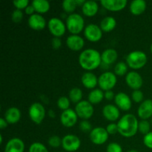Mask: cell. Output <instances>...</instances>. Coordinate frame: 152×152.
Wrapping results in <instances>:
<instances>
[{
    "label": "cell",
    "mask_w": 152,
    "mask_h": 152,
    "mask_svg": "<svg viewBox=\"0 0 152 152\" xmlns=\"http://www.w3.org/2000/svg\"><path fill=\"white\" fill-rule=\"evenodd\" d=\"M79 63L81 68L86 71L96 69L102 63L100 53L95 49H86L80 53Z\"/></svg>",
    "instance_id": "cell-1"
},
{
    "label": "cell",
    "mask_w": 152,
    "mask_h": 152,
    "mask_svg": "<svg viewBox=\"0 0 152 152\" xmlns=\"http://www.w3.org/2000/svg\"><path fill=\"white\" fill-rule=\"evenodd\" d=\"M138 125L139 122L134 115L132 114H125L117 123L118 132L124 137H132L138 132Z\"/></svg>",
    "instance_id": "cell-2"
},
{
    "label": "cell",
    "mask_w": 152,
    "mask_h": 152,
    "mask_svg": "<svg viewBox=\"0 0 152 152\" xmlns=\"http://www.w3.org/2000/svg\"><path fill=\"white\" fill-rule=\"evenodd\" d=\"M65 25L72 35H78L84 29L85 20L81 15L74 13L67 17Z\"/></svg>",
    "instance_id": "cell-3"
},
{
    "label": "cell",
    "mask_w": 152,
    "mask_h": 152,
    "mask_svg": "<svg viewBox=\"0 0 152 152\" xmlns=\"http://www.w3.org/2000/svg\"><path fill=\"white\" fill-rule=\"evenodd\" d=\"M146 63V54L140 50H134L131 52L126 57V64L134 70H138L143 68Z\"/></svg>",
    "instance_id": "cell-4"
},
{
    "label": "cell",
    "mask_w": 152,
    "mask_h": 152,
    "mask_svg": "<svg viewBox=\"0 0 152 152\" xmlns=\"http://www.w3.org/2000/svg\"><path fill=\"white\" fill-rule=\"evenodd\" d=\"M117 82L116 74L111 71H106L101 74L98 78V85L102 91H111Z\"/></svg>",
    "instance_id": "cell-5"
},
{
    "label": "cell",
    "mask_w": 152,
    "mask_h": 152,
    "mask_svg": "<svg viewBox=\"0 0 152 152\" xmlns=\"http://www.w3.org/2000/svg\"><path fill=\"white\" fill-rule=\"evenodd\" d=\"M30 119L36 124H40L45 117V109L39 102H34L30 106L28 111Z\"/></svg>",
    "instance_id": "cell-6"
},
{
    "label": "cell",
    "mask_w": 152,
    "mask_h": 152,
    "mask_svg": "<svg viewBox=\"0 0 152 152\" xmlns=\"http://www.w3.org/2000/svg\"><path fill=\"white\" fill-rule=\"evenodd\" d=\"M75 111L77 116L83 120H88L93 116L94 109L91 102L87 100H82L77 104Z\"/></svg>",
    "instance_id": "cell-7"
},
{
    "label": "cell",
    "mask_w": 152,
    "mask_h": 152,
    "mask_svg": "<svg viewBox=\"0 0 152 152\" xmlns=\"http://www.w3.org/2000/svg\"><path fill=\"white\" fill-rule=\"evenodd\" d=\"M48 27L50 34L57 38L62 37L65 34L67 28L65 23L60 19L56 17L52 18L49 20Z\"/></svg>",
    "instance_id": "cell-8"
},
{
    "label": "cell",
    "mask_w": 152,
    "mask_h": 152,
    "mask_svg": "<svg viewBox=\"0 0 152 152\" xmlns=\"http://www.w3.org/2000/svg\"><path fill=\"white\" fill-rule=\"evenodd\" d=\"M81 141L74 134H67L62 138V146L64 150L68 152H74L80 148Z\"/></svg>",
    "instance_id": "cell-9"
},
{
    "label": "cell",
    "mask_w": 152,
    "mask_h": 152,
    "mask_svg": "<svg viewBox=\"0 0 152 152\" xmlns=\"http://www.w3.org/2000/svg\"><path fill=\"white\" fill-rule=\"evenodd\" d=\"M84 36L89 42H97L102 39V31L95 24H89L84 29Z\"/></svg>",
    "instance_id": "cell-10"
},
{
    "label": "cell",
    "mask_w": 152,
    "mask_h": 152,
    "mask_svg": "<svg viewBox=\"0 0 152 152\" xmlns=\"http://www.w3.org/2000/svg\"><path fill=\"white\" fill-rule=\"evenodd\" d=\"M108 139V133L106 129L96 127L90 132V140L95 145H103Z\"/></svg>",
    "instance_id": "cell-11"
},
{
    "label": "cell",
    "mask_w": 152,
    "mask_h": 152,
    "mask_svg": "<svg viewBox=\"0 0 152 152\" xmlns=\"http://www.w3.org/2000/svg\"><path fill=\"white\" fill-rule=\"evenodd\" d=\"M77 116L75 110L69 108L62 111L60 117V122L63 126L66 128H71L77 123Z\"/></svg>",
    "instance_id": "cell-12"
},
{
    "label": "cell",
    "mask_w": 152,
    "mask_h": 152,
    "mask_svg": "<svg viewBox=\"0 0 152 152\" xmlns=\"http://www.w3.org/2000/svg\"><path fill=\"white\" fill-rule=\"evenodd\" d=\"M126 82L128 86L134 91L139 90L143 84L142 77L136 71H131L128 73L126 77Z\"/></svg>",
    "instance_id": "cell-13"
},
{
    "label": "cell",
    "mask_w": 152,
    "mask_h": 152,
    "mask_svg": "<svg viewBox=\"0 0 152 152\" xmlns=\"http://www.w3.org/2000/svg\"><path fill=\"white\" fill-rule=\"evenodd\" d=\"M101 4L106 10L117 12L123 10L128 4L127 0H102Z\"/></svg>",
    "instance_id": "cell-14"
},
{
    "label": "cell",
    "mask_w": 152,
    "mask_h": 152,
    "mask_svg": "<svg viewBox=\"0 0 152 152\" xmlns=\"http://www.w3.org/2000/svg\"><path fill=\"white\" fill-rule=\"evenodd\" d=\"M114 101H115L117 108L123 110V111H127L132 108V102L131 100V98L126 93L120 92L117 94H116L115 97H114Z\"/></svg>",
    "instance_id": "cell-15"
},
{
    "label": "cell",
    "mask_w": 152,
    "mask_h": 152,
    "mask_svg": "<svg viewBox=\"0 0 152 152\" xmlns=\"http://www.w3.org/2000/svg\"><path fill=\"white\" fill-rule=\"evenodd\" d=\"M137 114L142 120H147L152 117V99H145L141 102L137 109Z\"/></svg>",
    "instance_id": "cell-16"
},
{
    "label": "cell",
    "mask_w": 152,
    "mask_h": 152,
    "mask_svg": "<svg viewBox=\"0 0 152 152\" xmlns=\"http://www.w3.org/2000/svg\"><path fill=\"white\" fill-rule=\"evenodd\" d=\"M25 145L23 140L17 137L12 138L7 141L4 152H24Z\"/></svg>",
    "instance_id": "cell-17"
},
{
    "label": "cell",
    "mask_w": 152,
    "mask_h": 152,
    "mask_svg": "<svg viewBox=\"0 0 152 152\" xmlns=\"http://www.w3.org/2000/svg\"><path fill=\"white\" fill-rule=\"evenodd\" d=\"M28 25L31 28L35 31H42L46 26V21L42 15L34 13L28 19Z\"/></svg>",
    "instance_id": "cell-18"
},
{
    "label": "cell",
    "mask_w": 152,
    "mask_h": 152,
    "mask_svg": "<svg viewBox=\"0 0 152 152\" xmlns=\"http://www.w3.org/2000/svg\"><path fill=\"white\" fill-rule=\"evenodd\" d=\"M102 114L107 120L114 122L118 120L120 113L119 108L116 105H112V104H108L103 107Z\"/></svg>",
    "instance_id": "cell-19"
},
{
    "label": "cell",
    "mask_w": 152,
    "mask_h": 152,
    "mask_svg": "<svg viewBox=\"0 0 152 152\" xmlns=\"http://www.w3.org/2000/svg\"><path fill=\"white\" fill-rule=\"evenodd\" d=\"M66 45L68 48L74 51L82 50L85 45V41L83 37L79 35H71L67 38Z\"/></svg>",
    "instance_id": "cell-20"
},
{
    "label": "cell",
    "mask_w": 152,
    "mask_h": 152,
    "mask_svg": "<svg viewBox=\"0 0 152 152\" xmlns=\"http://www.w3.org/2000/svg\"><path fill=\"white\" fill-rule=\"evenodd\" d=\"M21 119V111L16 107L8 108L4 113V120L8 124H15Z\"/></svg>",
    "instance_id": "cell-21"
},
{
    "label": "cell",
    "mask_w": 152,
    "mask_h": 152,
    "mask_svg": "<svg viewBox=\"0 0 152 152\" xmlns=\"http://www.w3.org/2000/svg\"><path fill=\"white\" fill-rule=\"evenodd\" d=\"M81 82L83 86L88 89L95 88L98 85V79L94 74L91 72H86L82 76Z\"/></svg>",
    "instance_id": "cell-22"
},
{
    "label": "cell",
    "mask_w": 152,
    "mask_h": 152,
    "mask_svg": "<svg viewBox=\"0 0 152 152\" xmlns=\"http://www.w3.org/2000/svg\"><path fill=\"white\" fill-rule=\"evenodd\" d=\"M117 58H118V53L117 50L112 48L106 49L101 54L102 63L105 65H112L117 61Z\"/></svg>",
    "instance_id": "cell-23"
},
{
    "label": "cell",
    "mask_w": 152,
    "mask_h": 152,
    "mask_svg": "<svg viewBox=\"0 0 152 152\" xmlns=\"http://www.w3.org/2000/svg\"><path fill=\"white\" fill-rule=\"evenodd\" d=\"M83 13L88 17H92L97 13L99 10L98 4L94 1H86L82 6Z\"/></svg>",
    "instance_id": "cell-24"
},
{
    "label": "cell",
    "mask_w": 152,
    "mask_h": 152,
    "mask_svg": "<svg viewBox=\"0 0 152 152\" xmlns=\"http://www.w3.org/2000/svg\"><path fill=\"white\" fill-rule=\"evenodd\" d=\"M129 9L132 14L139 16L145 12L146 9V2L144 0H134L131 2Z\"/></svg>",
    "instance_id": "cell-25"
},
{
    "label": "cell",
    "mask_w": 152,
    "mask_h": 152,
    "mask_svg": "<svg viewBox=\"0 0 152 152\" xmlns=\"http://www.w3.org/2000/svg\"><path fill=\"white\" fill-rule=\"evenodd\" d=\"M116 25H117V21L114 17L106 16L101 21L99 27L103 32L108 33L112 31L116 28Z\"/></svg>",
    "instance_id": "cell-26"
},
{
    "label": "cell",
    "mask_w": 152,
    "mask_h": 152,
    "mask_svg": "<svg viewBox=\"0 0 152 152\" xmlns=\"http://www.w3.org/2000/svg\"><path fill=\"white\" fill-rule=\"evenodd\" d=\"M31 4L39 14L45 13L50 10V3L46 0H34Z\"/></svg>",
    "instance_id": "cell-27"
},
{
    "label": "cell",
    "mask_w": 152,
    "mask_h": 152,
    "mask_svg": "<svg viewBox=\"0 0 152 152\" xmlns=\"http://www.w3.org/2000/svg\"><path fill=\"white\" fill-rule=\"evenodd\" d=\"M104 94H105L103 93V91L101 89H94L89 93L88 101L91 104H98L102 102V99L105 98Z\"/></svg>",
    "instance_id": "cell-28"
},
{
    "label": "cell",
    "mask_w": 152,
    "mask_h": 152,
    "mask_svg": "<svg viewBox=\"0 0 152 152\" xmlns=\"http://www.w3.org/2000/svg\"><path fill=\"white\" fill-rule=\"evenodd\" d=\"M83 91L79 88H74L69 91V99L74 103H79L82 101Z\"/></svg>",
    "instance_id": "cell-29"
},
{
    "label": "cell",
    "mask_w": 152,
    "mask_h": 152,
    "mask_svg": "<svg viewBox=\"0 0 152 152\" xmlns=\"http://www.w3.org/2000/svg\"><path fill=\"white\" fill-rule=\"evenodd\" d=\"M62 6L64 12L71 15L72 13H74V12L77 8V4L76 0H65L62 1Z\"/></svg>",
    "instance_id": "cell-30"
},
{
    "label": "cell",
    "mask_w": 152,
    "mask_h": 152,
    "mask_svg": "<svg viewBox=\"0 0 152 152\" xmlns=\"http://www.w3.org/2000/svg\"><path fill=\"white\" fill-rule=\"evenodd\" d=\"M128 65L123 62H120L114 67V74L117 76H123L127 73Z\"/></svg>",
    "instance_id": "cell-31"
},
{
    "label": "cell",
    "mask_w": 152,
    "mask_h": 152,
    "mask_svg": "<svg viewBox=\"0 0 152 152\" xmlns=\"http://www.w3.org/2000/svg\"><path fill=\"white\" fill-rule=\"evenodd\" d=\"M28 152H48V150L46 146L41 142H34L30 146Z\"/></svg>",
    "instance_id": "cell-32"
},
{
    "label": "cell",
    "mask_w": 152,
    "mask_h": 152,
    "mask_svg": "<svg viewBox=\"0 0 152 152\" xmlns=\"http://www.w3.org/2000/svg\"><path fill=\"white\" fill-rule=\"evenodd\" d=\"M70 104H71V100L69 99V98L66 97V96H62L57 100L58 108L62 111L69 109Z\"/></svg>",
    "instance_id": "cell-33"
},
{
    "label": "cell",
    "mask_w": 152,
    "mask_h": 152,
    "mask_svg": "<svg viewBox=\"0 0 152 152\" xmlns=\"http://www.w3.org/2000/svg\"><path fill=\"white\" fill-rule=\"evenodd\" d=\"M138 131L142 134H147L149 133L150 131V123L147 120H141L139 122L138 125Z\"/></svg>",
    "instance_id": "cell-34"
},
{
    "label": "cell",
    "mask_w": 152,
    "mask_h": 152,
    "mask_svg": "<svg viewBox=\"0 0 152 152\" xmlns=\"http://www.w3.org/2000/svg\"><path fill=\"white\" fill-rule=\"evenodd\" d=\"M48 144L52 148H58L62 145V140L56 135L51 136L48 140Z\"/></svg>",
    "instance_id": "cell-35"
},
{
    "label": "cell",
    "mask_w": 152,
    "mask_h": 152,
    "mask_svg": "<svg viewBox=\"0 0 152 152\" xmlns=\"http://www.w3.org/2000/svg\"><path fill=\"white\" fill-rule=\"evenodd\" d=\"M13 4L17 10H22L25 9L29 5V1L28 0H15L13 1Z\"/></svg>",
    "instance_id": "cell-36"
},
{
    "label": "cell",
    "mask_w": 152,
    "mask_h": 152,
    "mask_svg": "<svg viewBox=\"0 0 152 152\" xmlns=\"http://www.w3.org/2000/svg\"><path fill=\"white\" fill-rule=\"evenodd\" d=\"M106 152H123V148L120 144L117 142H111L107 146Z\"/></svg>",
    "instance_id": "cell-37"
},
{
    "label": "cell",
    "mask_w": 152,
    "mask_h": 152,
    "mask_svg": "<svg viewBox=\"0 0 152 152\" xmlns=\"http://www.w3.org/2000/svg\"><path fill=\"white\" fill-rule=\"evenodd\" d=\"M132 98L134 102L139 103V102H142L143 99V93L140 90L134 91L132 94Z\"/></svg>",
    "instance_id": "cell-38"
},
{
    "label": "cell",
    "mask_w": 152,
    "mask_h": 152,
    "mask_svg": "<svg viewBox=\"0 0 152 152\" xmlns=\"http://www.w3.org/2000/svg\"><path fill=\"white\" fill-rule=\"evenodd\" d=\"M11 18L12 20H13V22H16V23H18V22L22 21V18H23V13H22V10L16 9V10L12 13Z\"/></svg>",
    "instance_id": "cell-39"
},
{
    "label": "cell",
    "mask_w": 152,
    "mask_h": 152,
    "mask_svg": "<svg viewBox=\"0 0 152 152\" xmlns=\"http://www.w3.org/2000/svg\"><path fill=\"white\" fill-rule=\"evenodd\" d=\"M80 129L83 132L87 133V132H91V124L88 120H83L80 124Z\"/></svg>",
    "instance_id": "cell-40"
},
{
    "label": "cell",
    "mask_w": 152,
    "mask_h": 152,
    "mask_svg": "<svg viewBox=\"0 0 152 152\" xmlns=\"http://www.w3.org/2000/svg\"><path fill=\"white\" fill-rule=\"evenodd\" d=\"M143 143L147 148L152 149V132H150L144 136Z\"/></svg>",
    "instance_id": "cell-41"
},
{
    "label": "cell",
    "mask_w": 152,
    "mask_h": 152,
    "mask_svg": "<svg viewBox=\"0 0 152 152\" xmlns=\"http://www.w3.org/2000/svg\"><path fill=\"white\" fill-rule=\"evenodd\" d=\"M106 131L108 132V134H115L118 132V126L115 123H110L106 127Z\"/></svg>",
    "instance_id": "cell-42"
},
{
    "label": "cell",
    "mask_w": 152,
    "mask_h": 152,
    "mask_svg": "<svg viewBox=\"0 0 152 152\" xmlns=\"http://www.w3.org/2000/svg\"><path fill=\"white\" fill-rule=\"evenodd\" d=\"M51 45L53 49L57 50V49L60 48V47L62 46V41H61V39L59 38L54 37L51 40Z\"/></svg>",
    "instance_id": "cell-43"
},
{
    "label": "cell",
    "mask_w": 152,
    "mask_h": 152,
    "mask_svg": "<svg viewBox=\"0 0 152 152\" xmlns=\"http://www.w3.org/2000/svg\"><path fill=\"white\" fill-rule=\"evenodd\" d=\"M104 96H105V99L107 100H112L115 96H114V94L112 91H105V94H104Z\"/></svg>",
    "instance_id": "cell-44"
},
{
    "label": "cell",
    "mask_w": 152,
    "mask_h": 152,
    "mask_svg": "<svg viewBox=\"0 0 152 152\" xmlns=\"http://www.w3.org/2000/svg\"><path fill=\"white\" fill-rule=\"evenodd\" d=\"M25 13L28 15H31V16H32V15L34 14V12H35V9H34V7H33L32 4H31V5H28V7L25 8Z\"/></svg>",
    "instance_id": "cell-45"
},
{
    "label": "cell",
    "mask_w": 152,
    "mask_h": 152,
    "mask_svg": "<svg viewBox=\"0 0 152 152\" xmlns=\"http://www.w3.org/2000/svg\"><path fill=\"white\" fill-rule=\"evenodd\" d=\"M7 122L4 120V118H1L0 119V129H5L7 126Z\"/></svg>",
    "instance_id": "cell-46"
},
{
    "label": "cell",
    "mask_w": 152,
    "mask_h": 152,
    "mask_svg": "<svg viewBox=\"0 0 152 152\" xmlns=\"http://www.w3.org/2000/svg\"><path fill=\"white\" fill-rule=\"evenodd\" d=\"M76 2H77V6H83L84 3L86 2V1H84V0H76Z\"/></svg>",
    "instance_id": "cell-47"
},
{
    "label": "cell",
    "mask_w": 152,
    "mask_h": 152,
    "mask_svg": "<svg viewBox=\"0 0 152 152\" xmlns=\"http://www.w3.org/2000/svg\"><path fill=\"white\" fill-rule=\"evenodd\" d=\"M48 114H49V116H50V117H55L54 111H51V110H50V111H49Z\"/></svg>",
    "instance_id": "cell-48"
},
{
    "label": "cell",
    "mask_w": 152,
    "mask_h": 152,
    "mask_svg": "<svg viewBox=\"0 0 152 152\" xmlns=\"http://www.w3.org/2000/svg\"><path fill=\"white\" fill-rule=\"evenodd\" d=\"M128 152H138V151H136V150H130V151H129Z\"/></svg>",
    "instance_id": "cell-49"
},
{
    "label": "cell",
    "mask_w": 152,
    "mask_h": 152,
    "mask_svg": "<svg viewBox=\"0 0 152 152\" xmlns=\"http://www.w3.org/2000/svg\"><path fill=\"white\" fill-rule=\"evenodd\" d=\"M0 139H1V143H2V136L0 135Z\"/></svg>",
    "instance_id": "cell-50"
},
{
    "label": "cell",
    "mask_w": 152,
    "mask_h": 152,
    "mask_svg": "<svg viewBox=\"0 0 152 152\" xmlns=\"http://www.w3.org/2000/svg\"><path fill=\"white\" fill-rule=\"evenodd\" d=\"M151 53H152V44H151Z\"/></svg>",
    "instance_id": "cell-51"
},
{
    "label": "cell",
    "mask_w": 152,
    "mask_h": 152,
    "mask_svg": "<svg viewBox=\"0 0 152 152\" xmlns=\"http://www.w3.org/2000/svg\"><path fill=\"white\" fill-rule=\"evenodd\" d=\"M151 123H152V120H151Z\"/></svg>",
    "instance_id": "cell-52"
},
{
    "label": "cell",
    "mask_w": 152,
    "mask_h": 152,
    "mask_svg": "<svg viewBox=\"0 0 152 152\" xmlns=\"http://www.w3.org/2000/svg\"><path fill=\"white\" fill-rule=\"evenodd\" d=\"M61 152H62V151H61Z\"/></svg>",
    "instance_id": "cell-53"
}]
</instances>
